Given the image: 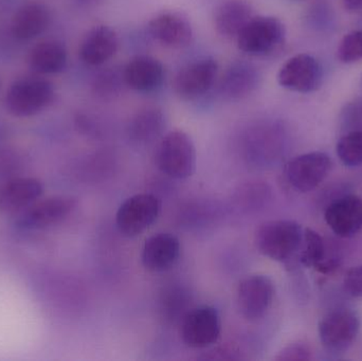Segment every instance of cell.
Here are the masks:
<instances>
[{
    "mask_svg": "<svg viewBox=\"0 0 362 361\" xmlns=\"http://www.w3.org/2000/svg\"><path fill=\"white\" fill-rule=\"evenodd\" d=\"M304 229L295 220H274L263 223L255 232L259 254L276 262H291L299 254Z\"/></svg>",
    "mask_w": 362,
    "mask_h": 361,
    "instance_id": "cell-1",
    "label": "cell"
},
{
    "mask_svg": "<svg viewBox=\"0 0 362 361\" xmlns=\"http://www.w3.org/2000/svg\"><path fill=\"white\" fill-rule=\"evenodd\" d=\"M155 160L165 175L174 179H187L195 173L197 165L195 144L185 131H169L157 146Z\"/></svg>",
    "mask_w": 362,
    "mask_h": 361,
    "instance_id": "cell-2",
    "label": "cell"
},
{
    "mask_svg": "<svg viewBox=\"0 0 362 361\" xmlns=\"http://www.w3.org/2000/svg\"><path fill=\"white\" fill-rule=\"evenodd\" d=\"M284 23L274 16H253L236 38L238 49L249 57H268L283 46Z\"/></svg>",
    "mask_w": 362,
    "mask_h": 361,
    "instance_id": "cell-3",
    "label": "cell"
},
{
    "mask_svg": "<svg viewBox=\"0 0 362 361\" xmlns=\"http://www.w3.org/2000/svg\"><path fill=\"white\" fill-rule=\"evenodd\" d=\"M54 87L42 78H23L11 85L4 97L6 110L17 118H29L46 110L54 100Z\"/></svg>",
    "mask_w": 362,
    "mask_h": 361,
    "instance_id": "cell-4",
    "label": "cell"
},
{
    "mask_svg": "<svg viewBox=\"0 0 362 361\" xmlns=\"http://www.w3.org/2000/svg\"><path fill=\"white\" fill-rule=\"evenodd\" d=\"M78 206V199L70 195H54L38 199L17 215V228L40 231L51 228L69 218Z\"/></svg>",
    "mask_w": 362,
    "mask_h": 361,
    "instance_id": "cell-5",
    "label": "cell"
},
{
    "mask_svg": "<svg viewBox=\"0 0 362 361\" xmlns=\"http://www.w3.org/2000/svg\"><path fill=\"white\" fill-rule=\"evenodd\" d=\"M160 208V201L155 195H133L125 199L117 211V228L125 237H138L156 222Z\"/></svg>",
    "mask_w": 362,
    "mask_h": 361,
    "instance_id": "cell-6",
    "label": "cell"
},
{
    "mask_svg": "<svg viewBox=\"0 0 362 361\" xmlns=\"http://www.w3.org/2000/svg\"><path fill=\"white\" fill-rule=\"evenodd\" d=\"M318 331L321 343L327 351H348L358 336L361 318L353 309H333L321 319Z\"/></svg>",
    "mask_w": 362,
    "mask_h": 361,
    "instance_id": "cell-7",
    "label": "cell"
},
{
    "mask_svg": "<svg viewBox=\"0 0 362 361\" xmlns=\"http://www.w3.org/2000/svg\"><path fill=\"white\" fill-rule=\"evenodd\" d=\"M221 317L210 305L189 309L181 322V338L192 349H206L215 345L221 336Z\"/></svg>",
    "mask_w": 362,
    "mask_h": 361,
    "instance_id": "cell-8",
    "label": "cell"
},
{
    "mask_svg": "<svg viewBox=\"0 0 362 361\" xmlns=\"http://www.w3.org/2000/svg\"><path fill=\"white\" fill-rule=\"evenodd\" d=\"M218 64L211 57H202L187 64L176 74L174 93L185 101H195L206 95L214 86Z\"/></svg>",
    "mask_w": 362,
    "mask_h": 361,
    "instance_id": "cell-9",
    "label": "cell"
},
{
    "mask_svg": "<svg viewBox=\"0 0 362 361\" xmlns=\"http://www.w3.org/2000/svg\"><path fill=\"white\" fill-rule=\"evenodd\" d=\"M331 167V158L325 153H306L287 163L284 176L291 188L306 193L315 190L327 178Z\"/></svg>",
    "mask_w": 362,
    "mask_h": 361,
    "instance_id": "cell-10",
    "label": "cell"
},
{
    "mask_svg": "<svg viewBox=\"0 0 362 361\" xmlns=\"http://www.w3.org/2000/svg\"><path fill=\"white\" fill-rule=\"evenodd\" d=\"M274 284L267 276L251 275L243 279L238 288V307L249 321L262 319L274 300Z\"/></svg>",
    "mask_w": 362,
    "mask_h": 361,
    "instance_id": "cell-11",
    "label": "cell"
},
{
    "mask_svg": "<svg viewBox=\"0 0 362 361\" xmlns=\"http://www.w3.org/2000/svg\"><path fill=\"white\" fill-rule=\"evenodd\" d=\"M322 78L320 63L306 53L291 57L278 73V82L283 88L300 93L317 90L322 84Z\"/></svg>",
    "mask_w": 362,
    "mask_h": 361,
    "instance_id": "cell-12",
    "label": "cell"
},
{
    "mask_svg": "<svg viewBox=\"0 0 362 361\" xmlns=\"http://www.w3.org/2000/svg\"><path fill=\"white\" fill-rule=\"evenodd\" d=\"M148 33L153 40L170 49H183L193 40V27L187 15L176 11L160 13L151 19Z\"/></svg>",
    "mask_w": 362,
    "mask_h": 361,
    "instance_id": "cell-13",
    "label": "cell"
},
{
    "mask_svg": "<svg viewBox=\"0 0 362 361\" xmlns=\"http://www.w3.org/2000/svg\"><path fill=\"white\" fill-rule=\"evenodd\" d=\"M42 182L34 177H12L0 186V214L18 215L42 196Z\"/></svg>",
    "mask_w": 362,
    "mask_h": 361,
    "instance_id": "cell-14",
    "label": "cell"
},
{
    "mask_svg": "<svg viewBox=\"0 0 362 361\" xmlns=\"http://www.w3.org/2000/svg\"><path fill=\"white\" fill-rule=\"evenodd\" d=\"M325 222L331 230L342 239H349L362 230V199L346 195L331 203L325 210Z\"/></svg>",
    "mask_w": 362,
    "mask_h": 361,
    "instance_id": "cell-15",
    "label": "cell"
},
{
    "mask_svg": "<svg viewBox=\"0 0 362 361\" xmlns=\"http://www.w3.org/2000/svg\"><path fill=\"white\" fill-rule=\"evenodd\" d=\"M180 241L173 233L159 232L146 239L142 248L144 268L151 273H163L175 266L180 256Z\"/></svg>",
    "mask_w": 362,
    "mask_h": 361,
    "instance_id": "cell-16",
    "label": "cell"
},
{
    "mask_svg": "<svg viewBox=\"0 0 362 361\" xmlns=\"http://www.w3.org/2000/svg\"><path fill=\"white\" fill-rule=\"evenodd\" d=\"M261 83V73L252 63L234 61L219 82V95L228 101H240L252 95Z\"/></svg>",
    "mask_w": 362,
    "mask_h": 361,
    "instance_id": "cell-17",
    "label": "cell"
},
{
    "mask_svg": "<svg viewBox=\"0 0 362 361\" xmlns=\"http://www.w3.org/2000/svg\"><path fill=\"white\" fill-rule=\"evenodd\" d=\"M123 78L129 88L138 93H153L163 86L165 66L150 55H137L123 68Z\"/></svg>",
    "mask_w": 362,
    "mask_h": 361,
    "instance_id": "cell-18",
    "label": "cell"
},
{
    "mask_svg": "<svg viewBox=\"0 0 362 361\" xmlns=\"http://www.w3.org/2000/svg\"><path fill=\"white\" fill-rule=\"evenodd\" d=\"M119 48L116 31L105 25H95L85 35L80 47V57L89 66L103 65Z\"/></svg>",
    "mask_w": 362,
    "mask_h": 361,
    "instance_id": "cell-19",
    "label": "cell"
},
{
    "mask_svg": "<svg viewBox=\"0 0 362 361\" xmlns=\"http://www.w3.org/2000/svg\"><path fill=\"white\" fill-rule=\"evenodd\" d=\"M49 8L40 2L23 4L13 15L11 33L21 42H28L44 33L50 25Z\"/></svg>",
    "mask_w": 362,
    "mask_h": 361,
    "instance_id": "cell-20",
    "label": "cell"
},
{
    "mask_svg": "<svg viewBox=\"0 0 362 361\" xmlns=\"http://www.w3.org/2000/svg\"><path fill=\"white\" fill-rule=\"evenodd\" d=\"M253 16L252 6L248 2L245 0H228L215 11V29L223 38L236 40Z\"/></svg>",
    "mask_w": 362,
    "mask_h": 361,
    "instance_id": "cell-21",
    "label": "cell"
},
{
    "mask_svg": "<svg viewBox=\"0 0 362 361\" xmlns=\"http://www.w3.org/2000/svg\"><path fill=\"white\" fill-rule=\"evenodd\" d=\"M165 125L167 120L160 108L144 107L138 110L129 121L127 135L134 143L146 146L163 137Z\"/></svg>",
    "mask_w": 362,
    "mask_h": 361,
    "instance_id": "cell-22",
    "label": "cell"
},
{
    "mask_svg": "<svg viewBox=\"0 0 362 361\" xmlns=\"http://www.w3.org/2000/svg\"><path fill=\"white\" fill-rule=\"evenodd\" d=\"M67 61V50L63 44L55 40L40 42L30 53V65L40 74L59 73L65 69Z\"/></svg>",
    "mask_w": 362,
    "mask_h": 361,
    "instance_id": "cell-23",
    "label": "cell"
},
{
    "mask_svg": "<svg viewBox=\"0 0 362 361\" xmlns=\"http://www.w3.org/2000/svg\"><path fill=\"white\" fill-rule=\"evenodd\" d=\"M298 256L303 266L316 268L327 259V245L323 237L313 229H304L303 241Z\"/></svg>",
    "mask_w": 362,
    "mask_h": 361,
    "instance_id": "cell-24",
    "label": "cell"
},
{
    "mask_svg": "<svg viewBox=\"0 0 362 361\" xmlns=\"http://www.w3.org/2000/svg\"><path fill=\"white\" fill-rule=\"evenodd\" d=\"M124 85L123 70L108 68V69L102 70L95 76L91 84V90L98 99L108 101L118 97Z\"/></svg>",
    "mask_w": 362,
    "mask_h": 361,
    "instance_id": "cell-25",
    "label": "cell"
},
{
    "mask_svg": "<svg viewBox=\"0 0 362 361\" xmlns=\"http://www.w3.org/2000/svg\"><path fill=\"white\" fill-rule=\"evenodd\" d=\"M337 155L346 167L362 165V127L348 131L337 144Z\"/></svg>",
    "mask_w": 362,
    "mask_h": 361,
    "instance_id": "cell-26",
    "label": "cell"
},
{
    "mask_svg": "<svg viewBox=\"0 0 362 361\" xmlns=\"http://www.w3.org/2000/svg\"><path fill=\"white\" fill-rule=\"evenodd\" d=\"M338 59L346 64L362 59V29L351 32L342 38L338 48Z\"/></svg>",
    "mask_w": 362,
    "mask_h": 361,
    "instance_id": "cell-27",
    "label": "cell"
},
{
    "mask_svg": "<svg viewBox=\"0 0 362 361\" xmlns=\"http://www.w3.org/2000/svg\"><path fill=\"white\" fill-rule=\"evenodd\" d=\"M312 358L313 350L304 343H291L283 348L276 356V360L279 361L310 360Z\"/></svg>",
    "mask_w": 362,
    "mask_h": 361,
    "instance_id": "cell-28",
    "label": "cell"
},
{
    "mask_svg": "<svg viewBox=\"0 0 362 361\" xmlns=\"http://www.w3.org/2000/svg\"><path fill=\"white\" fill-rule=\"evenodd\" d=\"M344 288L349 296L362 299V265L353 267L346 273Z\"/></svg>",
    "mask_w": 362,
    "mask_h": 361,
    "instance_id": "cell-29",
    "label": "cell"
},
{
    "mask_svg": "<svg viewBox=\"0 0 362 361\" xmlns=\"http://www.w3.org/2000/svg\"><path fill=\"white\" fill-rule=\"evenodd\" d=\"M344 8L353 13L362 12V0H342Z\"/></svg>",
    "mask_w": 362,
    "mask_h": 361,
    "instance_id": "cell-30",
    "label": "cell"
},
{
    "mask_svg": "<svg viewBox=\"0 0 362 361\" xmlns=\"http://www.w3.org/2000/svg\"><path fill=\"white\" fill-rule=\"evenodd\" d=\"M78 4L84 6H95V4H99V2L103 1V0H76Z\"/></svg>",
    "mask_w": 362,
    "mask_h": 361,
    "instance_id": "cell-31",
    "label": "cell"
},
{
    "mask_svg": "<svg viewBox=\"0 0 362 361\" xmlns=\"http://www.w3.org/2000/svg\"><path fill=\"white\" fill-rule=\"evenodd\" d=\"M293 1H299V0H293Z\"/></svg>",
    "mask_w": 362,
    "mask_h": 361,
    "instance_id": "cell-32",
    "label": "cell"
}]
</instances>
